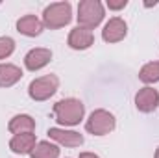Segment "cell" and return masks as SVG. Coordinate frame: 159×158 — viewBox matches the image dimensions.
<instances>
[{"label": "cell", "instance_id": "ba28073f", "mask_svg": "<svg viewBox=\"0 0 159 158\" xmlns=\"http://www.w3.org/2000/svg\"><path fill=\"white\" fill-rule=\"evenodd\" d=\"M128 36V24L120 17H111L102 30V39L106 43H119Z\"/></svg>", "mask_w": 159, "mask_h": 158}, {"label": "cell", "instance_id": "52a82bcc", "mask_svg": "<svg viewBox=\"0 0 159 158\" xmlns=\"http://www.w3.org/2000/svg\"><path fill=\"white\" fill-rule=\"evenodd\" d=\"M46 134L57 145H65V147H80V145H83V136L80 132H76V130H67V128L52 126V128H48Z\"/></svg>", "mask_w": 159, "mask_h": 158}, {"label": "cell", "instance_id": "ac0fdd59", "mask_svg": "<svg viewBox=\"0 0 159 158\" xmlns=\"http://www.w3.org/2000/svg\"><path fill=\"white\" fill-rule=\"evenodd\" d=\"M109 9H113V11H119V9H124L126 6H128V0H107V4H106Z\"/></svg>", "mask_w": 159, "mask_h": 158}, {"label": "cell", "instance_id": "ffe728a7", "mask_svg": "<svg viewBox=\"0 0 159 158\" xmlns=\"http://www.w3.org/2000/svg\"><path fill=\"white\" fill-rule=\"evenodd\" d=\"M154 158H159V147L156 149V155H154Z\"/></svg>", "mask_w": 159, "mask_h": 158}, {"label": "cell", "instance_id": "d6986e66", "mask_svg": "<svg viewBox=\"0 0 159 158\" xmlns=\"http://www.w3.org/2000/svg\"><path fill=\"white\" fill-rule=\"evenodd\" d=\"M78 158H100L98 155H94V153H80Z\"/></svg>", "mask_w": 159, "mask_h": 158}, {"label": "cell", "instance_id": "2e32d148", "mask_svg": "<svg viewBox=\"0 0 159 158\" xmlns=\"http://www.w3.org/2000/svg\"><path fill=\"white\" fill-rule=\"evenodd\" d=\"M139 80L144 84H156L159 82V62H148L141 67Z\"/></svg>", "mask_w": 159, "mask_h": 158}, {"label": "cell", "instance_id": "5b68a950", "mask_svg": "<svg viewBox=\"0 0 159 158\" xmlns=\"http://www.w3.org/2000/svg\"><path fill=\"white\" fill-rule=\"evenodd\" d=\"M57 87H59V78L56 75H44V77H39L30 82L28 95L32 101L43 102V101H48L57 91Z\"/></svg>", "mask_w": 159, "mask_h": 158}, {"label": "cell", "instance_id": "8fae6325", "mask_svg": "<svg viewBox=\"0 0 159 158\" xmlns=\"http://www.w3.org/2000/svg\"><path fill=\"white\" fill-rule=\"evenodd\" d=\"M7 130L13 134V136H19V134H32L35 130V119L28 114H19L15 117L9 119L7 123Z\"/></svg>", "mask_w": 159, "mask_h": 158}, {"label": "cell", "instance_id": "8992f818", "mask_svg": "<svg viewBox=\"0 0 159 158\" xmlns=\"http://www.w3.org/2000/svg\"><path fill=\"white\" fill-rule=\"evenodd\" d=\"M159 106V91L146 86V87H141L135 95V108L143 114H152L156 112Z\"/></svg>", "mask_w": 159, "mask_h": 158}, {"label": "cell", "instance_id": "e0dca14e", "mask_svg": "<svg viewBox=\"0 0 159 158\" xmlns=\"http://www.w3.org/2000/svg\"><path fill=\"white\" fill-rule=\"evenodd\" d=\"M13 52H15V41H13V37L2 36V37H0V60L9 58Z\"/></svg>", "mask_w": 159, "mask_h": 158}, {"label": "cell", "instance_id": "4fadbf2b", "mask_svg": "<svg viewBox=\"0 0 159 158\" xmlns=\"http://www.w3.org/2000/svg\"><path fill=\"white\" fill-rule=\"evenodd\" d=\"M37 143V138L35 134H19V136H13L9 140V149L15 153V155H30L34 151Z\"/></svg>", "mask_w": 159, "mask_h": 158}, {"label": "cell", "instance_id": "3957f363", "mask_svg": "<svg viewBox=\"0 0 159 158\" xmlns=\"http://www.w3.org/2000/svg\"><path fill=\"white\" fill-rule=\"evenodd\" d=\"M106 9L100 0H81L78 4V26H83L87 30H94L104 21Z\"/></svg>", "mask_w": 159, "mask_h": 158}, {"label": "cell", "instance_id": "277c9868", "mask_svg": "<svg viewBox=\"0 0 159 158\" xmlns=\"http://www.w3.org/2000/svg\"><path fill=\"white\" fill-rule=\"evenodd\" d=\"M117 126V119L111 112L104 110V108H98L94 110L89 119L85 121V130L93 136H106L109 132H113Z\"/></svg>", "mask_w": 159, "mask_h": 158}, {"label": "cell", "instance_id": "6da1fadb", "mask_svg": "<svg viewBox=\"0 0 159 158\" xmlns=\"http://www.w3.org/2000/svg\"><path fill=\"white\" fill-rule=\"evenodd\" d=\"M52 114L56 121L63 126H76L81 123V119L85 116V104L74 99V97H69V99H61L54 104L52 108Z\"/></svg>", "mask_w": 159, "mask_h": 158}, {"label": "cell", "instance_id": "7c38bea8", "mask_svg": "<svg viewBox=\"0 0 159 158\" xmlns=\"http://www.w3.org/2000/svg\"><path fill=\"white\" fill-rule=\"evenodd\" d=\"M43 21L37 19L35 15H24L17 21V32L26 36V37H37L43 32Z\"/></svg>", "mask_w": 159, "mask_h": 158}, {"label": "cell", "instance_id": "30bf717a", "mask_svg": "<svg viewBox=\"0 0 159 158\" xmlns=\"http://www.w3.org/2000/svg\"><path fill=\"white\" fill-rule=\"evenodd\" d=\"M94 43V34L93 30H87L83 26H76L70 30L69 34V39H67V45L72 48V50H87L89 47H93Z\"/></svg>", "mask_w": 159, "mask_h": 158}, {"label": "cell", "instance_id": "7a4b0ae2", "mask_svg": "<svg viewBox=\"0 0 159 158\" xmlns=\"http://www.w3.org/2000/svg\"><path fill=\"white\" fill-rule=\"evenodd\" d=\"M72 21V6L70 2H54L43 11V26L50 30H57L67 26Z\"/></svg>", "mask_w": 159, "mask_h": 158}, {"label": "cell", "instance_id": "9a60e30c", "mask_svg": "<svg viewBox=\"0 0 159 158\" xmlns=\"http://www.w3.org/2000/svg\"><path fill=\"white\" fill-rule=\"evenodd\" d=\"M59 147L56 145V143H50V141H37L35 143V147H34V151L30 153V156L32 158H57L59 156Z\"/></svg>", "mask_w": 159, "mask_h": 158}, {"label": "cell", "instance_id": "5bb4252c", "mask_svg": "<svg viewBox=\"0 0 159 158\" xmlns=\"http://www.w3.org/2000/svg\"><path fill=\"white\" fill-rule=\"evenodd\" d=\"M22 78V69L13 63H0V87H11Z\"/></svg>", "mask_w": 159, "mask_h": 158}, {"label": "cell", "instance_id": "9c48e42d", "mask_svg": "<svg viewBox=\"0 0 159 158\" xmlns=\"http://www.w3.org/2000/svg\"><path fill=\"white\" fill-rule=\"evenodd\" d=\"M52 62V50L50 48H44V47H37V48H32L26 56H24V65L28 71L35 73L43 67H46L48 63Z\"/></svg>", "mask_w": 159, "mask_h": 158}]
</instances>
